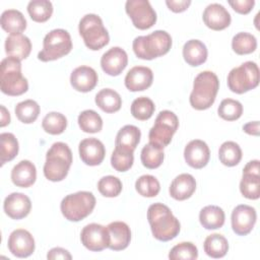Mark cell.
I'll list each match as a JSON object with an SVG mask.
<instances>
[{
	"label": "cell",
	"instance_id": "cell-1",
	"mask_svg": "<svg viewBox=\"0 0 260 260\" xmlns=\"http://www.w3.org/2000/svg\"><path fill=\"white\" fill-rule=\"evenodd\" d=\"M147 219L152 236L158 241H171L180 233V221L164 203L151 204L147 209Z\"/></svg>",
	"mask_w": 260,
	"mask_h": 260
},
{
	"label": "cell",
	"instance_id": "cell-2",
	"mask_svg": "<svg viewBox=\"0 0 260 260\" xmlns=\"http://www.w3.org/2000/svg\"><path fill=\"white\" fill-rule=\"evenodd\" d=\"M219 89V80L212 71H202L194 79L193 89L189 102L193 109L203 111L209 109L216 98Z\"/></svg>",
	"mask_w": 260,
	"mask_h": 260
},
{
	"label": "cell",
	"instance_id": "cell-3",
	"mask_svg": "<svg viewBox=\"0 0 260 260\" xmlns=\"http://www.w3.org/2000/svg\"><path fill=\"white\" fill-rule=\"evenodd\" d=\"M172 47V38L166 30H154L147 36L136 37L132 49L137 58L152 60L166 55Z\"/></svg>",
	"mask_w": 260,
	"mask_h": 260
},
{
	"label": "cell",
	"instance_id": "cell-4",
	"mask_svg": "<svg viewBox=\"0 0 260 260\" xmlns=\"http://www.w3.org/2000/svg\"><path fill=\"white\" fill-rule=\"evenodd\" d=\"M71 164L72 152L69 146L64 142H55L47 151L44 175L49 181L60 182L67 177Z\"/></svg>",
	"mask_w": 260,
	"mask_h": 260
},
{
	"label": "cell",
	"instance_id": "cell-5",
	"mask_svg": "<svg viewBox=\"0 0 260 260\" xmlns=\"http://www.w3.org/2000/svg\"><path fill=\"white\" fill-rule=\"evenodd\" d=\"M0 88L7 95H21L28 89L27 79L21 73L19 60L7 57L0 64Z\"/></svg>",
	"mask_w": 260,
	"mask_h": 260
},
{
	"label": "cell",
	"instance_id": "cell-6",
	"mask_svg": "<svg viewBox=\"0 0 260 260\" xmlns=\"http://www.w3.org/2000/svg\"><path fill=\"white\" fill-rule=\"evenodd\" d=\"M95 206V197L91 192L78 191L65 196L60 204L63 216L69 221H80L88 216Z\"/></svg>",
	"mask_w": 260,
	"mask_h": 260
},
{
	"label": "cell",
	"instance_id": "cell-7",
	"mask_svg": "<svg viewBox=\"0 0 260 260\" xmlns=\"http://www.w3.org/2000/svg\"><path fill=\"white\" fill-rule=\"evenodd\" d=\"M78 30L84 45L89 50L98 51L109 44V32L104 26L102 18L96 14H85L79 21Z\"/></svg>",
	"mask_w": 260,
	"mask_h": 260
},
{
	"label": "cell",
	"instance_id": "cell-8",
	"mask_svg": "<svg viewBox=\"0 0 260 260\" xmlns=\"http://www.w3.org/2000/svg\"><path fill=\"white\" fill-rule=\"evenodd\" d=\"M72 50L70 34L63 28H56L48 32L43 41V49L38 54V59L43 62L54 61L62 58Z\"/></svg>",
	"mask_w": 260,
	"mask_h": 260
},
{
	"label": "cell",
	"instance_id": "cell-9",
	"mask_svg": "<svg viewBox=\"0 0 260 260\" xmlns=\"http://www.w3.org/2000/svg\"><path fill=\"white\" fill-rule=\"evenodd\" d=\"M259 84V68L253 61H247L233 68L228 75V86L235 93H245Z\"/></svg>",
	"mask_w": 260,
	"mask_h": 260
},
{
	"label": "cell",
	"instance_id": "cell-10",
	"mask_svg": "<svg viewBox=\"0 0 260 260\" xmlns=\"http://www.w3.org/2000/svg\"><path fill=\"white\" fill-rule=\"evenodd\" d=\"M179 127V119L175 113L169 110L159 112L153 126L149 130V142L161 148L168 146Z\"/></svg>",
	"mask_w": 260,
	"mask_h": 260
},
{
	"label": "cell",
	"instance_id": "cell-11",
	"mask_svg": "<svg viewBox=\"0 0 260 260\" xmlns=\"http://www.w3.org/2000/svg\"><path fill=\"white\" fill-rule=\"evenodd\" d=\"M125 10L138 29H148L156 22V13L147 0H128Z\"/></svg>",
	"mask_w": 260,
	"mask_h": 260
},
{
	"label": "cell",
	"instance_id": "cell-12",
	"mask_svg": "<svg viewBox=\"0 0 260 260\" xmlns=\"http://www.w3.org/2000/svg\"><path fill=\"white\" fill-rule=\"evenodd\" d=\"M80 240L82 245L92 252H100L109 248V232L107 226L99 223L86 224L81 233Z\"/></svg>",
	"mask_w": 260,
	"mask_h": 260
},
{
	"label": "cell",
	"instance_id": "cell-13",
	"mask_svg": "<svg viewBox=\"0 0 260 260\" xmlns=\"http://www.w3.org/2000/svg\"><path fill=\"white\" fill-rule=\"evenodd\" d=\"M257 219L254 207L241 204L234 208L231 216L232 229L238 236H247L253 230Z\"/></svg>",
	"mask_w": 260,
	"mask_h": 260
},
{
	"label": "cell",
	"instance_id": "cell-14",
	"mask_svg": "<svg viewBox=\"0 0 260 260\" xmlns=\"http://www.w3.org/2000/svg\"><path fill=\"white\" fill-rule=\"evenodd\" d=\"M7 246L9 252L18 257L25 258L30 256L35 251V239L31 234L24 229L14 230L8 238Z\"/></svg>",
	"mask_w": 260,
	"mask_h": 260
},
{
	"label": "cell",
	"instance_id": "cell-15",
	"mask_svg": "<svg viewBox=\"0 0 260 260\" xmlns=\"http://www.w3.org/2000/svg\"><path fill=\"white\" fill-rule=\"evenodd\" d=\"M78 151L81 160L90 167L101 165L106 155L103 142L94 137L81 140L78 145Z\"/></svg>",
	"mask_w": 260,
	"mask_h": 260
},
{
	"label": "cell",
	"instance_id": "cell-16",
	"mask_svg": "<svg viewBox=\"0 0 260 260\" xmlns=\"http://www.w3.org/2000/svg\"><path fill=\"white\" fill-rule=\"evenodd\" d=\"M128 64V56L125 50L120 47H113L103 54L101 67L105 73L117 76L122 73Z\"/></svg>",
	"mask_w": 260,
	"mask_h": 260
},
{
	"label": "cell",
	"instance_id": "cell-17",
	"mask_svg": "<svg viewBox=\"0 0 260 260\" xmlns=\"http://www.w3.org/2000/svg\"><path fill=\"white\" fill-rule=\"evenodd\" d=\"M184 158L193 169L204 168L210 158V150L206 142L200 139L191 140L184 149Z\"/></svg>",
	"mask_w": 260,
	"mask_h": 260
},
{
	"label": "cell",
	"instance_id": "cell-18",
	"mask_svg": "<svg viewBox=\"0 0 260 260\" xmlns=\"http://www.w3.org/2000/svg\"><path fill=\"white\" fill-rule=\"evenodd\" d=\"M202 19L205 25L213 30H222L226 28L232 21L230 12L218 3H211L203 11Z\"/></svg>",
	"mask_w": 260,
	"mask_h": 260
},
{
	"label": "cell",
	"instance_id": "cell-19",
	"mask_svg": "<svg viewBox=\"0 0 260 260\" xmlns=\"http://www.w3.org/2000/svg\"><path fill=\"white\" fill-rule=\"evenodd\" d=\"M3 209L10 218L21 219L27 216L30 212L31 202L25 194L13 192L5 198Z\"/></svg>",
	"mask_w": 260,
	"mask_h": 260
},
{
	"label": "cell",
	"instance_id": "cell-20",
	"mask_svg": "<svg viewBox=\"0 0 260 260\" xmlns=\"http://www.w3.org/2000/svg\"><path fill=\"white\" fill-rule=\"evenodd\" d=\"M153 81V73L149 67H132L125 76V86L130 91H142L150 87Z\"/></svg>",
	"mask_w": 260,
	"mask_h": 260
},
{
	"label": "cell",
	"instance_id": "cell-21",
	"mask_svg": "<svg viewBox=\"0 0 260 260\" xmlns=\"http://www.w3.org/2000/svg\"><path fill=\"white\" fill-rule=\"evenodd\" d=\"M99 77L95 70L89 66H79L75 68L70 75V83L72 87L80 92H88L92 90Z\"/></svg>",
	"mask_w": 260,
	"mask_h": 260
},
{
	"label": "cell",
	"instance_id": "cell-22",
	"mask_svg": "<svg viewBox=\"0 0 260 260\" xmlns=\"http://www.w3.org/2000/svg\"><path fill=\"white\" fill-rule=\"evenodd\" d=\"M110 242L109 248L113 251L126 249L131 241V231L124 221H113L107 225Z\"/></svg>",
	"mask_w": 260,
	"mask_h": 260
},
{
	"label": "cell",
	"instance_id": "cell-23",
	"mask_svg": "<svg viewBox=\"0 0 260 260\" xmlns=\"http://www.w3.org/2000/svg\"><path fill=\"white\" fill-rule=\"evenodd\" d=\"M196 190V181L190 174H180L171 183L169 192L172 198L183 201L190 198Z\"/></svg>",
	"mask_w": 260,
	"mask_h": 260
},
{
	"label": "cell",
	"instance_id": "cell-24",
	"mask_svg": "<svg viewBox=\"0 0 260 260\" xmlns=\"http://www.w3.org/2000/svg\"><path fill=\"white\" fill-rule=\"evenodd\" d=\"M36 179V166L27 159L20 160L11 170V181L17 187L28 188L35 184Z\"/></svg>",
	"mask_w": 260,
	"mask_h": 260
},
{
	"label": "cell",
	"instance_id": "cell-25",
	"mask_svg": "<svg viewBox=\"0 0 260 260\" xmlns=\"http://www.w3.org/2000/svg\"><path fill=\"white\" fill-rule=\"evenodd\" d=\"M30 51V40L22 34L10 35L5 40V53L8 57H12L21 61L28 57Z\"/></svg>",
	"mask_w": 260,
	"mask_h": 260
},
{
	"label": "cell",
	"instance_id": "cell-26",
	"mask_svg": "<svg viewBox=\"0 0 260 260\" xmlns=\"http://www.w3.org/2000/svg\"><path fill=\"white\" fill-rule=\"evenodd\" d=\"M141 137L140 129L134 125H125L122 127L115 139V147L134 152Z\"/></svg>",
	"mask_w": 260,
	"mask_h": 260
},
{
	"label": "cell",
	"instance_id": "cell-27",
	"mask_svg": "<svg viewBox=\"0 0 260 260\" xmlns=\"http://www.w3.org/2000/svg\"><path fill=\"white\" fill-rule=\"evenodd\" d=\"M207 48L199 40H189L184 44L183 57L190 66L196 67L203 64L207 59Z\"/></svg>",
	"mask_w": 260,
	"mask_h": 260
},
{
	"label": "cell",
	"instance_id": "cell-28",
	"mask_svg": "<svg viewBox=\"0 0 260 260\" xmlns=\"http://www.w3.org/2000/svg\"><path fill=\"white\" fill-rule=\"evenodd\" d=\"M224 211L216 205H207L199 212V221L206 230L220 229L224 223Z\"/></svg>",
	"mask_w": 260,
	"mask_h": 260
},
{
	"label": "cell",
	"instance_id": "cell-29",
	"mask_svg": "<svg viewBox=\"0 0 260 260\" xmlns=\"http://www.w3.org/2000/svg\"><path fill=\"white\" fill-rule=\"evenodd\" d=\"M0 22L2 28L10 35L21 34L26 28V20L23 14L16 9L3 11Z\"/></svg>",
	"mask_w": 260,
	"mask_h": 260
},
{
	"label": "cell",
	"instance_id": "cell-30",
	"mask_svg": "<svg viewBox=\"0 0 260 260\" xmlns=\"http://www.w3.org/2000/svg\"><path fill=\"white\" fill-rule=\"evenodd\" d=\"M94 102L102 111L109 114L118 112L122 106V99L120 94L112 88L101 89L95 94Z\"/></svg>",
	"mask_w": 260,
	"mask_h": 260
},
{
	"label": "cell",
	"instance_id": "cell-31",
	"mask_svg": "<svg viewBox=\"0 0 260 260\" xmlns=\"http://www.w3.org/2000/svg\"><path fill=\"white\" fill-rule=\"evenodd\" d=\"M203 249L206 255L211 258H222L229 251V242L220 234H212L206 237Z\"/></svg>",
	"mask_w": 260,
	"mask_h": 260
},
{
	"label": "cell",
	"instance_id": "cell-32",
	"mask_svg": "<svg viewBox=\"0 0 260 260\" xmlns=\"http://www.w3.org/2000/svg\"><path fill=\"white\" fill-rule=\"evenodd\" d=\"M165 158V153H164V148L152 144V143H147L143 146L141 149L140 153V159L142 165L150 170L158 168Z\"/></svg>",
	"mask_w": 260,
	"mask_h": 260
},
{
	"label": "cell",
	"instance_id": "cell-33",
	"mask_svg": "<svg viewBox=\"0 0 260 260\" xmlns=\"http://www.w3.org/2000/svg\"><path fill=\"white\" fill-rule=\"evenodd\" d=\"M18 141L16 137L9 132L0 134V162L3 166L5 162L12 160L18 153Z\"/></svg>",
	"mask_w": 260,
	"mask_h": 260
},
{
	"label": "cell",
	"instance_id": "cell-34",
	"mask_svg": "<svg viewBox=\"0 0 260 260\" xmlns=\"http://www.w3.org/2000/svg\"><path fill=\"white\" fill-rule=\"evenodd\" d=\"M218 158L226 167H235L242 159V149L234 141L223 142L218 149Z\"/></svg>",
	"mask_w": 260,
	"mask_h": 260
},
{
	"label": "cell",
	"instance_id": "cell-35",
	"mask_svg": "<svg viewBox=\"0 0 260 260\" xmlns=\"http://www.w3.org/2000/svg\"><path fill=\"white\" fill-rule=\"evenodd\" d=\"M240 191L247 199H258L260 196V175L243 173V177L240 182Z\"/></svg>",
	"mask_w": 260,
	"mask_h": 260
},
{
	"label": "cell",
	"instance_id": "cell-36",
	"mask_svg": "<svg viewBox=\"0 0 260 260\" xmlns=\"http://www.w3.org/2000/svg\"><path fill=\"white\" fill-rule=\"evenodd\" d=\"M14 111L17 119L20 122L30 124L38 119L40 114V106L34 100H25L18 103Z\"/></svg>",
	"mask_w": 260,
	"mask_h": 260
},
{
	"label": "cell",
	"instance_id": "cell-37",
	"mask_svg": "<svg viewBox=\"0 0 260 260\" xmlns=\"http://www.w3.org/2000/svg\"><path fill=\"white\" fill-rule=\"evenodd\" d=\"M27 12L36 22L47 21L53 13V5L48 0H32L27 4Z\"/></svg>",
	"mask_w": 260,
	"mask_h": 260
},
{
	"label": "cell",
	"instance_id": "cell-38",
	"mask_svg": "<svg viewBox=\"0 0 260 260\" xmlns=\"http://www.w3.org/2000/svg\"><path fill=\"white\" fill-rule=\"evenodd\" d=\"M232 48L238 55H247L253 53L257 48L256 38L249 32H238L233 37Z\"/></svg>",
	"mask_w": 260,
	"mask_h": 260
},
{
	"label": "cell",
	"instance_id": "cell-39",
	"mask_svg": "<svg viewBox=\"0 0 260 260\" xmlns=\"http://www.w3.org/2000/svg\"><path fill=\"white\" fill-rule=\"evenodd\" d=\"M80 129L85 133H98L103 128L101 116L93 110L82 111L77 119Z\"/></svg>",
	"mask_w": 260,
	"mask_h": 260
},
{
	"label": "cell",
	"instance_id": "cell-40",
	"mask_svg": "<svg viewBox=\"0 0 260 260\" xmlns=\"http://www.w3.org/2000/svg\"><path fill=\"white\" fill-rule=\"evenodd\" d=\"M42 127L45 132L49 134L59 135L65 131L67 127V119L61 113L50 112L44 117L42 121Z\"/></svg>",
	"mask_w": 260,
	"mask_h": 260
},
{
	"label": "cell",
	"instance_id": "cell-41",
	"mask_svg": "<svg viewBox=\"0 0 260 260\" xmlns=\"http://www.w3.org/2000/svg\"><path fill=\"white\" fill-rule=\"evenodd\" d=\"M155 110L154 103L147 96H139L132 102L131 114L140 121H145L151 118Z\"/></svg>",
	"mask_w": 260,
	"mask_h": 260
},
{
	"label": "cell",
	"instance_id": "cell-42",
	"mask_svg": "<svg viewBox=\"0 0 260 260\" xmlns=\"http://www.w3.org/2000/svg\"><path fill=\"white\" fill-rule=\"evenodd\" d=\"M136 191L143 197H155L160 190L158 180L152 175H142L135 182Z\"/></svg>",
	"mask_w": 260,
	"mask_h": 260
},
{
	"label": "cell",
	"instance_id": "cell-43",
	"mask_svg": "<svg viewBox=\"0 0 260 260\" xmlns=\"http://www.w3.org/2000/svg\"><path fill=\"white\" fill-rule=\"evenodd\" d=\"M218 116L225 121H236L243 114V106L239 101L224 99L218 106Z\"/></svg>",
	"mask_w": 260,
	"mask_h": 260
},
{
	"label": "cell",
	"instance_id": "cell-44",
	"mask_svg": "<svg viewBox=\"0 0 260 260\" xmlns=\"http://www.w3.org/2000/svg\"><path fill=\"white\" fill-rule=\"evenodd\" d=\"M122 182L115 176H105L98 182V190L105 197H117L122 191Z\"/></svg>",
	"mask_w": 260,
	"mask_h": 260
},
{
	"label": "cell",
	"instance_id": "cell-45",
	"mask_svg": "<svg viewBox=\"0 0 260 260\" xmlns=\"http://www.w3.org/2000/svg\"><path fill=\"white\" fill-rule=\"evenodd\" d=\"M133 152L115 147L111 155V165L117 172H126L130 170L133 166Z\"/></svg>",
	"mask_w": 260,
	"mask_h": 260
},
{
	"label": "cell",
	"instance_id": "cell-46",
	"mask_svg": "<svg viewBox=\"0 0 260 260\" xmlns=\"http://www.w3.org/2000/svg\"><path fill=\"white\" fill-rule=\"evenodd\" d=\"M198 257V249L191 242H182L174 246L170 253L169 258L172 260L184 259V260H194Z\"/></svg>",
	"mask_w": 260,
	"mask_h": 260
},
{
	"label": "cell",
	"instance_id": "cell-47",
	"mask_svg": "<svg viewBox=\"0 0 260 260\" xmlns=\"http://www.w3.org/2000/svg\"><path fill=\"white\" fill-rule=\"evenodd\" d=\"M229 4L232 8L240 13V14H248L254 7L255 1L254 0H234L229 1Z\"/></svg>",
	"mask_w": 260,
	"mask_h": 260
},
{
	"label": "cell",
	"instance_id": "cell-48",
	"mask_svg": "<svg viewBox=\"0 0 260 260\" xmlns=\"http://www.w3.org/2000/svg\"><path fill=\"white\" fill-rule=\"evenodd\" d=\"M166 4L170 10H172L173 12L179 13V12L185 11L190 6L191 1L190 0H179V1L167 0Z\"/></svg>",
	"mask_w": 260,
	"mask_h": 260
},
{
	"label": "cell",
	"instance_id": "cell-49",
	"mask_svg": "<svg viewBox=\"0 0 260 260\" xmlns=\"http://www.w3.org/2000/svg\"><path fill=\"white\" fill-rule=\"evenodd\" d=\"M47 258L50 259V260H54V259H65V260L68 259V260H70V259H72V256L67 250H65L63 248H60V247H55V248L51 249L48 252Z\"/></svg>",
	"mask_w": 260,
	"mask_h": 260
},
{
	"label": "cell",
	"instance_id": "cell-50",
	"mask_svg": "<svg viewBox=\"0 0 260 260\" xmlns=\"http://www.w3.org/2000/svg\"><path fill=\"white\" fill-rule=\"evenodd\" d=\"M244 132L250 135L258 136L259 135V121H254V122H249L243 126Z\"/></svg>",
	"mask_w": 260,
	"mask_h": 260
},
{
	"label": "cell",
	"instance_id": "cell-51",
	"mask_svg": "<svg viewBox=\"0 0 260 260\" xmlns=\"http://www.w3.org/2000/svg\"><path fill=\"white\" fill-rule=\"evenodd\" d=\"M243 173H252V174L259 175V160L254 159V160L249 161L245 166V168L243 170Z\"/></svg>",
	"mask_w": 260,
	"mask_h": 260
},
{
	"label": "cell",
	"instance_id": "cell-52",
	"mask_svg": "<svg viewBox=\"0 0 260 260\" xmlns=\"http://www.w3.org/2000/svg\"><path fill=\"white\" fill-rule=\"evenodd\" d=\"M0 108H1V123H0V126L5 127L6 125H8L10 123V114L4 106H1Z\"/></svg>",
	"mask_w": 260,
	"mask_h": 260
}]
</instances>
